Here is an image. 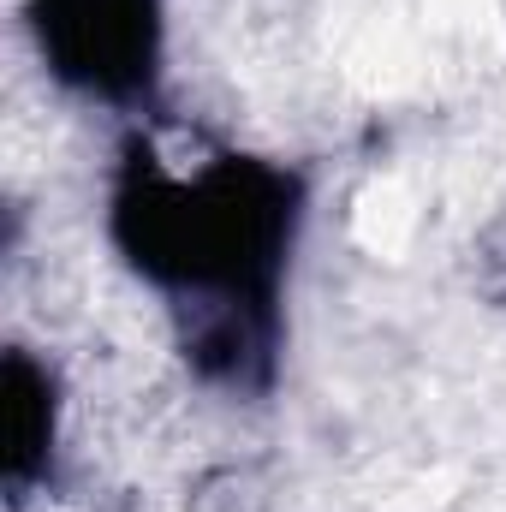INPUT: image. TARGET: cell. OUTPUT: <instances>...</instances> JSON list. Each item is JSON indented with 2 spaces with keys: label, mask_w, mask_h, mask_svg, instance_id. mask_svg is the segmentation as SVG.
Here are the masks:
<instances>
[{
  "label": "cell",
  "mask_w": 506,
  "mask_h": 512,
  "mask_svg": "<svg viewBox=\"0 0 506 512\" xmlns=\"http://www.w3.org/2000/svg\"><path fill=\"white\" fill-rule=\"evenodd\" d=\"M471 280L495 310H506V209L495 221H483V233L471 245Z\"/></svg>",
  "instance_id": "obj_5"
},
{
  "label": "cell",
  "mask_w": 506,
  "mask_h": 512,
  "mask_svg": "<svg viewBox=\"0 0 506 512\" xmlns=\"http://www.w3.org/2000/svg\"><path fill=\"white\" fill-rule=\"evenodd\" d=\"M298 173L215 155L173 173L149 143L126 149L114 191V239L143 280L167 292L185 364L215 387L256 393L274 382L280 352V274L298 239Z\"/></svg>",
  "instance_id": "obj_1"
},
{
  "label": "cell",
  "mask_w": 506,
  "mask_h": 512,
  "mask_svg": "<svg viewBox=\"0 0 506 512\" xmlns=\"http://www.w3.org/2000/svg\"><path fill=\"white\" fill-rule=\"evenodd\" d=\"M191 512H268V489L251 465H221V471L197 477Z\"/></svg>",
  "instance_id": "obj_4"
},
{
  "label": "cell",
  "mask_w": 506,
  "mask_h": 512,
  "mask_svg": "<svg viewBox=\"0 0 506 512\" xmlns=\"http://www.w3.org/2000/svg\"><path fill=\"white\" fill-rule=\"evenodd\" d=\"M54 459V376L30 352H6V489L24 501Z\"/></svg>",
  "instance_id": "obj_3"
},
{
  "label": "cell",
  "mask_w": 506,
  "mask_h": 512,
  "mask_svg": "<svg viewBox=\"0 0 506 512\" xmlns=\"http://www.w3.org/2000/svg\"><path fill=\"white\" fill-rule=\"evenodd\" d=\"M42 54L102 102H137L155 84L161 0H36Z\"/></svg>",
  "instance_id": "obj_2"
}]
</instances>
